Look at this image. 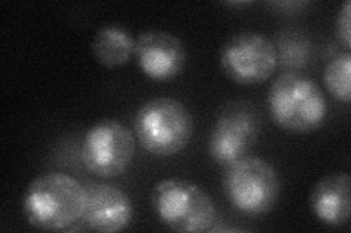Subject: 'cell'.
<instances>
[{"mask_svg":"<svg viewBox=\"0 0 351 233\" xmlns=\"http://www.w3.org/2000/svg\"><path fill=\"white\" fill-rule=\"evenodd\" d=\"M86 188L73 176L47 172L32 180L22 208L31 226L43 230H66L84 219Z\"/></svg>","mask_w":351,"mask_h":233,"instance_id":"1","label":"cell"},{"mask_svg":"<svg viewBox=\"0 0 351 233\" xmlns=\"http://www.w3.org/2000/svg\"><path fill=\"white\" fill-rule=\"evenodd\" d=\"M268 109L274 123L295 135L319 130L328 114L321 87L309 76L298 72L277 77L268 94Z\"/></svg>","mask_w":351,"mask_h":233,"instance_id":"2","label":"cell"},{"mask_svg":"<svg viewBox=\"0 0 351 233\" xmlns=\"http://www.w3.org/2000/svg\"><path fill=\"white\" fill-rule=\"evenodd\" d=\"M135 135L141 146L154 156H174L189 144L193 118L191 111L178 99L154 98L138 109Z\"/></svg>","mask_w":351,"mask_h":233,"instance_id":"3","label":"cell"},{"mask_svg":"<svg viewBox=\"0 0 351 233\" xmlns=\"http://www.w3.org/2000/svg\"><path fill=\"white\" fill-rule=\"evenodd\" d=\"M151 203L161 223L176 232H211L217 221L213 198L201 187L184 180L160 181L154 187Z\"/></svg>","mask_w":351,"mask_h":233,"instance_id":"4","label":"cell"},{"mask_svg":"<svg viewBox=\"0 0 351 233\" xmlns=\"http://www.w3.org/2000/svg\"><path fill=\"white\" fill-rule=\"evenodd\" d=\"M224 193L230 204L240 213L267 215L280 198V176L267 161L247 154L227 166Z\"/></svg>","mask_w":351,"mask_h":233,"instance_id":"5","label":"cell"},{"mask_svg":"<svg viewBox=\"0 0 351 233\" xmlns=\"http://www.w3.org/2000/svg\"><path fill=\"white\" fill-rule=\"evenodd\" d=\"M136 141L132 131L117 120L98 121L82 141V161L88 172L98 178H114L123 174L135 158Z\"/></svg>","mask_w":351,"mask_h":233,"instance_id":"6","label":"cell"},{"mask_svg":"<svg viewBox=\"0 0 351 233\" xmlns=\"http://www.w3.org/2000/svg\"><path fill=\"white\" fill-rule=\"evenodd\" d=\"M219 63L228 79L234 83L259 85L277 70L278 51L272 41L259 32L240 31L224 42Z\"/></svg>","mask_w":351,"mask_h":233,"instance_id":"7","label":"cell"},{"mask_svg":"<svg viewBox=\"0 0 351 233\" xmlns=\"http://www.w3.org/2000/svg\"><path fill=\"white\" fill-rule=\"evenodd\" d=\"M261 131V120L255 107L236 101L227 104L218 114L208 140V153L215 163L227 166L247 156Z\"/></svg>","mask_w":351,"mask_h":233,"instance_id":"8","label":"cell"},{"mask_svg":"<svg viewBox=\"0 0 351 233\" xmlns=\"http://www.w3.org/2000/svg\"><path fill=\"white\" fill-rule=\"evenodd\" d=\"M135 59L147 77L166 82L182 73L186 64V50L180 38L170 32L151 29L138 37Z\"/></svg>","mask_w":351,"mask_h":233,"instance_id":"9","label":"cell"},{"mask_svg":"<svg viewBox=\"0 0 351 233\" xmlns=\"http://www.w3.org/2000/svg\"><path fill=\"white\" fill-rule=\"evenodd\" d=\"M86 188L84 221L95 232L113 233L129 226L134 216L130 197L116 185L91 184Z\"/></svg>","mask_w":351,"mask_h":233,"instance_id":"10","label":"cell"},{"mask_svg":"<svg viewBox=\"0 0 351 233\" xmlns=\"http://www.w3.org/2000/svg\"><path fill=\"white\" fill-rule=\"evenodd\" d=\"M311 210L315 217L326 226H344L351 212L350 175L334 172L317 181L311 193Z\"/></svg>","mask_w":351,"mask_h":233,"instance_id":"11","label":"cell"},{"mask_svg":"<svg viewBox=\"0 0 351 233\" xmlns=\"http://www.w3.org/2000/svg\"><path fill=\"white\" fill-rule=\"evenodd\" d=\"M136 40L125 28L106 25L95 32L91 50L95 60L104 68L113 69L126 64L135 54Z\"/></svg>","mask_w":351,"mask_h":233,"instance_id":"12","label":"cell"},{"mask_svg":"<svg viewBox=\"0 0 351 233\" xmlns=\"http://www.w3.org/2000/svg\"><path fill=\"white\" fill-rule=\"evenodd\" d=\"M351 54H338L326 64L324 70V83L328 92L331 94L337 101L348 104L351 98Z\"/></svg>","mask_w":351,"mask_h":233,"instance_id":"13","label":"cell"},{"mask_svg":"<svg viewBox=\"0 0 351 233\" xmlns=\"http://www.w3.org/2000/svg\"><path fill=\"white\" fill-rule=\"evenodd\" d=\"M350 15H351V3L347 0V2L343 5V8L339 9L337 22H335V31H337L338 40L347 50L350 49V44H351V27H350L351 18H350Z\"/></svg>","mask_w":351,"mask_h":233,"instance_id":"14","label":"cell"}]
</instances>
